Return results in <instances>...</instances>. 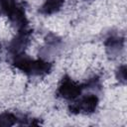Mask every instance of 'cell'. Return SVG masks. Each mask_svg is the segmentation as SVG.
Wrapping results in <instances>:
<instances>
[{
    "label": "cell",
    "mask_w": 127,
    "mask_h": 127,
    "mask_svg": "<svg viewBox=\"0 0 127 127\" xmlns=\"http://www.w3.org/2000/svg\"><path fill=\"white\" fill-rule=\"evenodd\" d=\"M30 42V32L26 29H22L19 31L18 35L12 40L9 46V52L15 57L24 53L25 49L29 45Z\"/></svg>",
    "instance_id": "4"
},
{
    "label": "cell",
    "mask_w": 127,
    "mask_h": 127,
    "mask_svg": "<svg viewBox=\"0 0 127 127\" xmlns=\"http://www.w3.org/2000/svg\"><path fill=\"white\" fill-rule=\"evenodd\" d=\"M123 44H124L123 38H120L117 36H111V37L107 38L105 41L107 55L111 58L117 57L123 49Z\"/></svg>",
    "instance_id": "5"
},
{
    "label": "cell",
    "mask_w": 127,
    "mask_h": 127,
    "mask_svg": "<svg viewBox=\"0 0 127 127\" xmlns=\"http://www.w3.org/2000/svg\"><path fill=\"white\" fill-rule=\"evenodd\" d=\"M97 105L98 97L95 94H87L82 96L79 100L73 102L71 105H69L68 109L73 114H91L96 110Z\"/></svg>",
    "instance_id": "3"
},
{
    "label": "cell",
    "mask_w": 127,
    "mask_h": 127,
    "mask_svg": "<svg viewBox=\"0 0 127 127\" xmlns=\"http://www.w3.org/2000/svg\"><path fill=\"white\" fill-rule=\"evenodd\" d=\"M82 88L83 85L78 84L77 82L73 81L69 76L64 75L59 84L57 94L64 99L73 100L80 95Z\"/></svg>",
    "instance_id": "2"
},
{
    "label": "cell",
    "mask_w": 127,
    "mask_h": 127,
    "mask_svg": "<svg viewBox=\"0 0 127 127\" xmlns=\"http://www.w3.org/2000/svg\"><path fill=\"white\" fill-rule=\"evenodd\" d=\"M18 120V117L11 112H3L0 114V126H13Z\"/></svg>",
    "instance_id": "8"
},
{
    "label": "cell",
    "mask_w": 127,
    "mask_h": 127,
    "mask_svg": "<svg viewBox=\"0 0 127 127\" xmlns=\"http://www.w3.org/2000/svg\"><path fill=\"white\" fill-rule=\"evenodd\" d=\"M126 73H127V71H126V65H125V64L120 65V66L116 69V73H115L117 80H118L119 82L125 84V83H126Z\"/></svg>",
    "instance_id": "9"
},
{
    "label": "cell",
    "mask_w": 127,
    "mask_h": 127,
    "mask_svg": "<svg viewBox=\"0 0 127 127\" xmlns=\"http://www.w3.org/2000/svg\"><path fill=\"white\" fill-rule=\"evenodd\" d=\"M64 5V0H46L40 8V13L44 15H52L61 10Z\"/></svg>",
    "instance_id": "7"
},
{
    "label": "cell",
    "mask_w": 127,
    "mask_h": 127,
    "mask_svg": "<svg viewBox=\"0 0 127 127\" xmlns=\"http://www.w3.org/2000/svg\"><path fill=\"white\" fill-rule=\"evenodd\" d=\"M51 69H52V64L42 59L33 60L31 69H30V74L31 75H43V74L49 73Z\"/></svg>",
    "instance_id": "6"
},
{
    "label": "cell",
    "mask_w": 127,
    "mask_h": 127,
    "mask_svg": "<svg viewBox=\"0 0 127 127\" xmlns=\"http://www.w3.org/2000/svg\"><path fill=\"white\" fill-rule=\"evenodd\" d=\"M0 13L7 16L11 23L20 30L26 29L28 21L25 10L16 0H0Z\"/></svg>",
    "instance_id": "1"
}]
</instances>
